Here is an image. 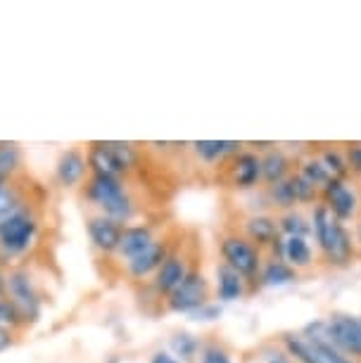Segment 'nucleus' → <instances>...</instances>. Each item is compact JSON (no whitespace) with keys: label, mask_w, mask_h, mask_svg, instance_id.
Instances as JSON below:
<instances>
[{"label":"nucleus","mask_w":361,"mask_h":363,"mask_svg":"<svg viewBox=\"0 0 361 363\" xmlns=\"http://www.w3.org/2000/svg\"><path fill=\"white\" fill-rule=\"evenodd\" d=\"M311 233H314L323 259L331 266H347L354 259V240L350 230L331 214L323 202H318L311 214Z\"/></svg>","instance_id":"obj_1"},{"label":"nucleus","mask_w":361,"mask_h":363,"mask_svg":"<svg viewBox=\"0 0 361 363\" xmlns=\"http://www.w3.org/2000/svg\"><path fill=\"white\" fill-rule=\"evenodd\" d=\"M88 197L105 211L107 218L112 221H128L133 216V202L126 195L124 186H121L119 178L112 176H93L88 183Z\"/></svg>","instance_id":"obj_2"},{"label":"nucleus","mask_w":361,"mask_h":363,"mask_svg":"<svg viewBox=\"0 0 361 363\" xmlns=\"http://www.w3.org/2000/svg\"><path fill=\"white\" fill-rule=\"evenodd\" d=\"M219 250H221L223 264L240 273L248 283L262 276V252L257 250L248 238L240 235V233L223 235L219 242Z\"/></svg>","instance_id":"obj_3"},{"label":"nucleus","mask_w":361,"mask_h":363,"mask_svg":"<svg viewBox=\"0 0 361 363\" xmlns=\"http://www.w3.org/2000/svg\"><path fill=\"white\" fill-rule=\"evenodd\" d=\"M38 223L29 211H19L12 218H8L5 223H0V247L5 255L17 257L24 255L31 247L33 238H36Z\"/></svg>","instance_id":"obj_4"},{"label":"nucleus","mask_w":361,"mask_h":363,"mask_svg":"<svg viewBox=\"0 0 361 363\" xmlns=\"http://www.w3.org/2000/svg\"><path fill=\"white\" fill-rule=\"evenodd\" d=\"M169 309L176 313H190L200 311L209 299V283L200 271L190 269L186 280L169 294Z\"/></svg>","instance_id":"obj_5"},{"label":"nucleus","mask_w":361,"mask_h":363,"mask_svg":"<svg viewBox=\"0 0 361 363\" xmlns=\"http://www.w3.org/2000/svg\"><path fill=\"white\" fill-rule=\"evenodd\" d=\"M326 333L338 352H343L357 363L361 361V328L357 318L347 316V313H335L326 320Z\"/></svg>","instance_id":"obj_6"},{"label":"nucleus","mask_w":361,"mask_h":363,"mask_svg":"<svg viewBox=\"0 0 361 363\" xmlns=\"http://www.w3.org/2000/svg\"><path fill=\"white\" fill-rule=\"evenodd\" d=\"M321 202L331 209V214L343 223L354 221L359 214V197L347 186V181L333 178L328 186L321 190Z\"/></svg>","instance_id":"obj_7"},{"label":"nucleus","mask_w":361,"mask_h":363,"mask_svg":"<svg viewBox=\"0 0 361 363\" xmlns=\"http://www.w3.org/2000/svg\"><path fill=\"white\" fill-rule=\"evenodd\" d=\"M8 292L10 304L15 306L22 318H36L40 309V299L36 294V287L31 283V276L26 271H15L8 276Z\"/></svg>","instance_id":"obj_8"},{"label":"nucleus","mask_w":361,"mask_h":363,"mask_svg":"<svg viewBox=\"0 0 361 363\" xmlns=\"http://www.w3.org/2000/svg\"><path fill=\"white\" fill-rule=\"evenodd\" d=\"M228 178H231V186H235L238 190H250V188L260 186V181H262V160L257 157V152L240 150L238 155L231 157Z\"/></svg>","instance_id":"obj_9"},{"label":"nucleus","mask_w":361,"mask_h":363,"mask_svg":"<svg viewBox=\"0 0 361 363\" xmlns=\"http://www.w3.org/2000/svg\"><path fill=\"white\" fill-rule=\"evenodd\" d=\"M188 273L190 269H188L186 255H181V252H169V257L165 259V264L160 266L157 276H155V290L169 297V294L186 280Z\"/></svg>","instance_id":"obj_10"},{"label":"nucleus","mask_w":361,"mask_h":363,"mask_svg":"<svg viewBox=\"0 0 361 363\" xmlns=\"http://www.w3.org/2000/svg\"><path fill=\"white\" fill-rule=\"evenodd\" d=\"M121 233L124 228L112 221V218L107 216H98V218H91V223H88V235H91L93 245L102 252H114L119 250V242H121Z\"/></svg>","instance_id":"obj_11"},{"label":"nucleus","mask_w":361,"mask_h":363,"mask_svg":"<svg viewBox=\"0 0 361 363\" xmlns=\"http://www.w3.org/2000/svg\"><path fill=\"white\" fill-rule=\"evenodd\" d=\"M167 257H169L167 242L155 240L145 252H140L138 257L128 262V273H131L133 278H145V276H150V273H157Z\"/></svg>","instance_id":"obj_12"},{"label":"nucleus","mask_w":361,"mask_h":363,"mask_svg":"<svg viewBox=\"0 0 361 363\" xmlns=\"http://www.w3.org/2000/svg\"><path fill=\"white\" fill-rule=\"evenodd\" d=\"M152 242H155V235L148 225H128V228H124V233H121V242L117 252L131 262V259L138 257L140 252H145Z\"/></svg>","instance_id":"obj_13"},{"label":"nucleus","mask_w":361,"mask_h":363,"mask_svg":"<svg viewBox=\"0 0 361 363\" xmlns=\"http://www.w3.org/2000/svg\"><path fill=\"white\" fill-rule=\"evenodd\" d=\"M290 174H292V162L281 147L269 150V152L262 157V181L267 183V186H276V183L285 181Z\"/></svg>","instance_id":"obj_14"},{"label":"nucleus","mask_w":361,"mask_h":363,"mask_svg":"<svg viewBox=\"0 0 361 363\" xmlns=\"http://www.w3.org/2000/svg\"><path fill=\"white\" fill-rule=\"evenodd\" d=\"M245 285H248V280H245L238 271L231 269V266L221 264L219 269H216V292H219V299H223V301L240 299L243 294L248 292Z\"/></svg>","instance_id":"obj_15"},{"label":"nucleus","mask_w":361,"mask_h":363,"mask_svg":"<svg viewBox=\"0 0 361 363\" xmlns=\"http://www.w3.org/2000/svg\"><path fill=\"white\" fill-rule=\"evenodd\" d=\"M240 147H243V143H235V140H197V143H193L195 155L209 164L238 155Z\"/></svg>","instance_id":"obj_16"},{"label":"nucleus","mask_w":361,"mask_h":363,"mask_svg":"<svg viewBox=\"0 0 361 363\" xmlns=\"http://www.w3.org/2000/svg\"><path fill=\"white\" fill-rule=\"evenodd\" d=\"M86 174V160H84V155L77 152V150H67V152L60 157V162H57V178H60V183L67 188H72V186H77V183L84 178Z\"/></svg>","instance_id":"obj_17"},{"label":"nucleus","mask_w":361,"mask_h":363,"mask_svg":"<svg viewBox=\"0 0 361 363\" xmlns=\"http://www.w3.org/2000/svg\"><path fill=\"white\" fill-rule=\"evenodd\" d=\"M283 262L290 264L292 269H306L314 262V252H311L306 238H285L283 240Z\"/></svg>","instance_id":"obj_18"},{"label":"nucleus","mask_w":361,"mask_h":363,"mask_svg":"<svg viewBox=\"0 0 361 363\" xmlns=\"http://www.w3.org/2000/svg\"><path fill=\"white\" fill-rule=\"evenodd\" d=\"M260 280L264 285H285L297 280V271L290 264H285L283 259H271L262 266V276Z\"/></svg>","instance_id":"obj_19"},{"label":"nucleus","mask_w":361,"mask_h":363,"mask_svg":"<svg viewBox=\"0 0 361 363\" xmlns=\"http://www.w3.org/2000/svg\"><path fill=\"white\" fill-rule=\"evenodd\" d=\"M297 171L306 178V181L311 183V186L318 188V190H323V188L333 181L331 171L326 169V164H323L321 160H318V155H316V157H306V160L299 162Z\"/></svg>","instance_id":"obj_20"},{"label":"nucleus","mask_w":361,"mask_h":363,"mask_svg":"<svg viewBox=\"0 0 361 363\" xmlns=\"http://www.w3.org/2000/svg\"><path fill=\"white\" fill-rule=\"evenodd\" d=\"M278 228H281V235L285 238H306L311 235V221L304 218L299 211H283L278 216Z\"/></svg>","instance_id":"obj_21"},{"label":"nucleus","mask_w":361,"mask_h":363,"mask_svg":"<svg viewBox=\"0 0 361 363\" xmlns=\"http://www.w3.org/2000/svg\"><path fill=\"white\" fill-rule=\"evenodd\" d=\"M105 150L110 152V157L114 160V164L119 167L121 174H126V171H131L135 164H138V152H135V147L131 143H121V140H107L102 143Z\"/></svg>","instance_id":"obj_22"},{"label":"nucleus","mask_w":361,"mask_h":363,"mask_svg":"<svg viewBox=\"0 0 361 363\" xmlns=\"http://www.w3.org/2000/svg\"><path fill=\"white\" fill-rule=\"evenodd\" d=\"M88 164L93 167L95 176H112V178L121 176L119 167L114 164V160L110 157V152H107L102 143H93V145H91V152H88Z\"/></svg>","instance_id":"obj_23"},{"label":"nucleus","mask_w":361,"mask_h":363,"mask_svg":"<svg viewBox=\"0 0 361 363\" xmlns=\"http://www.w3.org/2000/svg\"><path fill=\"white\" fill-rule=\"evenodd\" d=\"M269 197H271V204L281 211H292L297 207V200H295V190H292V181L290 176L285 181L276 183V186H269Z\"/></svg>","instance_id":"obj_24"},{"label":"nucleus","mask_w":361,"mask_h":363,"mask_svg":"<svg viewBox=\"0 0 361 363\" xmlns=\"http://www.w3.org/2000/svg\"><path fill=\"white\" fill-rule=\"evenodd\" d=\"M318 160L326 164V169L331 171L333 178H338V181H347L350 169H347L343 150H340V147H323L321 152H318Z\"/></svg>","instance_id":"obj_25"},{"label":"nucleus","mask_w":361,"mask_h":363,"mask_svg":"<svg viewBox=\"0 0 361 363\" xmlns=\"http://www.w3.org/2000/svg\"><path fill=\"white\" fill-rule=\"evenodd\" d=\"M290 181H292V190H295V200L297 204H311V202H318L321 200V190L311 186L306 178L299 174V171L295 169L290 174Z\"/></svg>","instance_id":"obj_26"},{"label":"nucleus","mask_w":361,"mask_h":363,"mask_svg":"<svg viewBox=\"0 0 361 363\" xmlns=\"http://www.w3.org/2000/svg\"><path fill=\"white\" fill-rule=\"evenodd\" d=\"M22 211V204H19V197L12 188H8V183L0 178V223H5L8 218Z\"/></svg>","instance_id":"obj_27"},{"label":"nucleus","mask_w":361,"mask_h":363,"mask_svg":"<svg viewBox=\"0 0 361 363\" xmlns=\"http://www.w3.org/2000/svg\"><path fill=\"white\" fill-rule=\"evenodd\" d=\"M19 167V150L10 143H0V178H5Z\"/></svg>","instance_id":"obj_28"},{"label":"nucleus","mask_w":361,"mask_h":363,"mask_svg":"<svg viewBox=\"0 0 361 363\" xmlns=\"http://www.w3.org/2000/svg\"><path fill=\"white\" fill-rule=\"evenodd\" d=\"M172 347L181 359H193L195 352H197V340L193 337V335H176V337L172 340Z\"/></svg>","instance_id":"obj_29"},{"label":"nucleus","mask_w":361,"mask_h":363,"mask_svg":"<svg viewBox=\"0 0 361 363\" xmlns=\"http://www.w3.org/2000/svg\"><path fill=\"white\" fill-rule=\"evenodd\" d=\"M350 176H361V143H347L343 147Z\"/></svg>","instance_id":"obj_30"},{"label":"nucleus","mask_w":361,"mask_h":363,"mask_svg":"<svg viewBox=\"0 0 361 363\" xmlns=\"http://www.w3.org/2000/svg\"><path fill=\"white\" fill-rule=\"evenodd\" d=\"M19 313L15 306L10 304V301H5V299H0V325H5V328H10V325H17L19 323Z\"/></svg>","instance_id":"obj_31"},{"label":"nucleus","mask_w":361,"mask_h":363,"mask_svg":"<svg viewBox=\"0 0 361 363\" xmlns=\"http://www.w3.org/2000/svg\"><path fill=\"white\" fill-rule=\"evenodd\" d=\"M202 363H231V359H228V354L223 352V349H219V347H209V349H204Z\"/></svg>","instance_id":"obj_32"},{"label":"nucleus","mask_w":361,"mask_h":363,"mask_svg":"<svg viewBox=\"0 0 361 363\" xmlns=\"http://www.w3.org/2000/svg\"><path fill=\"white\" fill-rule=\"evenodd\" d=\"M12 345V333H10V328H5V325H0V352H5Z\"/></svg>","instance_id":"obj_33"},{"label":"nucleus","mask_w":361,"mask_h":363,"mask_svg":"<svg viewBox=\"0 0 361 363\" xmlns=\"http://www.w3.org/2000/svg\"><path fill=\"white\" fill-rule=\"evenodd\" d=\"M197 313V316H204V320H212V318H216V316H219V309H216V306H207V304H204L202 306V309L200 311H195Z\"/></svg>","instance_id":"obj_34"},{"label":"nucleus","mask_w":361,"mask_h":363,"mask_svg":"<svg viewBox=\"0 0 361 363\" xmlns=\"http://www.w3.org/2000/svg\"><path fill=\"white\" fill-rule=\"evenodd\" d=\"M150 363H181L176 356H172V354H167V352H157L152 356V361Z\"/></svg>","instance_id":"obj_35"},{"label":"nucleus","mask_w":361,"mask_h":363,"mask_svg":"<svg viewBox=\"0 0 361 363\" xmlns=\"http://www.w3.org/2000/svg\"><path fill=\"white\" fill-rule=\"evenodd\" d=\"M269 363H295V361H292L288 354H271Z\"/></svg>","instance_id":"obj_36"},{"label":"nucleus","mask_w":361,"mask_h":363,"mask_svg":"<svg viewBox=\"0 0 361 363\" xmlns=\"http://www.w3.org/2000/svg\"><path fill=\"white\" fill-rule=\"evenodd\" d=\"M5 290H8V278H5L3 271H0V297L5 294Z\"/></svg>","instance_id":"obj_37"},{"label":"nucleus","mask_w":361,"mask_h":363,"mask_svg":"<svg viewBox=\"0 0 361 363\" xmlns=\"http://www.w3.org/2000/svg\"><path fill=\"white\" fill-rule=\"evenodd\" d=\"M357 320H359V328H361V316H359V318H357Z\"/></svg>","instance_id":"obj_38"}]
</instances>
